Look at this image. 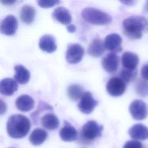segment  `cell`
Returning <instances> with one entry per match:
<instances>
[{
    "instance_id": "obj_8",
    "label": "cell",
    "mask_w": 148,
    "mask_h": 148,
    "mask_svg": "<svg viewBox=\"0 0 148 148\" xmlns=\"http://www.w3.org/2000/svg\"><path fill=\"white\" fill-rule=\"evenodd\" d=\"M84 53V49L80 45L77 43L71 44L67 48L66 60L69 64H77L82 60Z\"/></svg>"
},
{
    "instance_id": "obj_13",
    "label": "cell",
    "mask_w": 148,
    "mask_h": 148,
    "mask_svg": "<svg viewBox=\"0 0 148 148\" xmlns=\"http://www.w3.org/2000/svg\"><path fill=\"white\" fill-rule=\"evenodd\" d=\"M18 88V84L16 80L12 78H5L0 83V92L6 96L13 95Z\"/></svg>"
},
{
    "instance_id": "obj_7",
    "label": "cell",
    "mask_w": 148,
    "mask_h": 148,
    "mask_svg": "<svg viewBox=\"0 0 148 148\" xmlns=\"http://www.w3.org/2000/svg\"><path fill=\"white\" fill-rule=\"evenodd\" d=\"M98 105V101L95 100L92 94L89 91L84 92L78 103V108L80 111L84 114L91 113Z\"/></svg>"
},
{
    "instance_id": "obj_26",
    "label": "cell",
    "mask_w": 148,
    "mask_h": 148,
    "mask_svg": "<svg viewBox=\"0 0 148 148\" xmlns=\"http://www.w3.org/2000/svg\"><path fill=\"white\" fill-rule=\"evenodd\" d=\"M137 75V70H132L123 68L120 72V77L123 79L125 82L130 83L133 81Z\"/></svg>"
},
{
    "instance_id": "obj_33",
    "label": "cell",
    "mask_w": 148,
    "mask_h": 148,
    "mask_svg": "<svg viewBox=\"0 0 148 148\" xmlns=\"http://www.w3.org/2000/svg\"><path fill=\"white\" fill-rule=\"evenodd\" d=\"M146 8L148 10V0H147V1H146Z\"/></svg>"
},
{
    "instance_id": "obj_23",
    "label": "cell",
    "mask_w": 148,
    "mask_h": 148,
    "mask_svg": "<svg viewBox=\"0 0 148 148\" xmlns=\"http://www.w3.org/2000/svg\"><path fill=\"white\" fill-rule=\"evenodd\" d=\"M35 10L30 5H24L20 11V18L26 24H31L35 18Z\"/></svg>"
},
{
    "instance_id": "obj_12",
    "label": "cell",
    "mask_w": 148,
    "mask_h": 148,
    "mask_svg": "<svg viewBox=\"0 0 148 148\" xmlns=\"http://www.w3.org/2000/svg\"><path fill=\"white\" fill-rule=\"evenodd\" d=\"M130 136L136 140H146L148 139V128L142 124H136L128 130Z\"/></svg>"
},
{
    "instance_id": "obj_18",
    "label": "cell",
    "mask_w": 148,
    "mask_h": 148,
    "mask_svg": "<svg viewBox=\"0 0 148 148\" xmlns=\"http://www.w3.org/2000/svg\"><path fill=\"white\" fill-rule=\"evenodd\" d=\"M53 17L59 23L67 25L72 21V16L69 10L64 7L57 8L52 14Z\"/></svg>"
},
{
    "instance_id": "obj_10",
    "label": "cell",
    "mask_w": 148,
    "mask_h": 148,
    "mask_svg": "<svg viewBox=\"0 0 148 148\" xmlns=\"http://www.w3.org/2000/svg\"><path fill=\"white\" fill-rule=\"evenodd\" d=\"M122 38L117 34L113 33L107 35L104 40V46L106 50L111 52L117 53L122 51Z\"/></svg>"
},
{
    "instance_id": "obj_9",
    "label": "cell",
    "mask_w": 148,
    "mask_h": 148,
    "mask_svg": "<svg viewBox=\"0 0 148 148\" xmlns=\"http://www.w3.org/2000/svg\"><path fill=\"white\" fill-rule=\"evenodd\" d=\"M101 64L106 72L109 73H113L116 72L118 69L119 57L116 53L110 52L102 58Z\"/></svg>"
},
{
    "instance_id": "obj_21",
    "label": "cell",
    "mask_w": 148,
    "mask_h": 148,
    "mask_svg": "<svg viewBox=\"0 0 148 148\" xmlns=\"http://www.w3.org/2000/svg\"><path fill=\"white\" fill-rule=\"evenodd\" d=\"M48 134L45 130L40 128H35L31 133L29 138V142L34 146L42 144L47 139Z\"/></svg>"
},
{
    "instance_id": "obj_19",
    "label": "cell",
    "mask_w": 148,
    "mask_h": 148,
    "mask_svg": "<svg viewBox=\"0 0 148 148\" xmlns=\"http://www.w3.org/2000/svg\"><path fill=\"white\" fill-rule=\"evenodd\" d=\"M105 49L104 43H103L102 40L99 38H95L89 45L87 53L92 57H98L103 54Z\"/></svg>"
},
{
    "instance_id": "obj_32",
    "label": "cell",
    "mask_w": 148,
    "mask_h": 148,
    "mask_svg": "<svg viewBox=\"0 0 148 148\" xmlns=\"http://www.w3.org/2000/svg\"><path fill=\"white\" fill-rule=\"evenodd\" d=\"M67 30L69 32L73 33L76 31V27L73 24H69L66 27Z\"/></svg>"
},
{
    "instance_id": "obj_27",
    "label": "cell",
    "mask_w": 148,
    "mask_h": 148,
    "mask_svg": "<svg viewBox=\"0 0 148 148\" xmlns=\"http://www.w3.org/2000/svg\"><path fill=\"white\" fill-rule=\"evenodd\" d=\"M38 5L42 8H51L60 2V0H36Z\"/></svg>"
},
{
    "instance_id": "obj_29",
    "label": "cell",
    "mask_w": 148,
    "mask_h": 148,
    "mask_svg": "<svg viewBox=\"0 0 148 148\" xmlns=\"http://www.w3.org/2000/svg\"><path fill=\"white\" fill-rule=\"evenodd\" d=\"M141 76L143 79L148 81V64L143 66L141 69Z\"/></svg>"
},
{
    "instance_id": "obj_24",
    "label": "cell",
    "mask_w": 148,
    "mask_h": 148,
    "mask_svg": "<svg viewBox=\"0 0 148 148\" xmlns=\"http://www.w3.org/2000/svg\"><path fill=\"white\" fill-rule=\"evenodd\" d=\"M83 93V87L79 84H71L67 89V94L72 101H77L79 99H80Z\"/></svg>"
},
{
    "instance_id": "obj_30",
    "label": "cell",
    "mask_w": 148,
    "mask_h": 148,
    "mask_svg": "<svg viewBox=\"0 0 148 148\" xmlns=\"http://www.w3.org/2000/svg\"><path fill=\"white\" fill-rule=\"evenodd\" d=\"M119 1L120 2H121L123 4L128 6L134 5L137 2V0H119Z\"/></svg>"
},
{
    "instance_id": "obj_22",
    "label": "cell",
    "mask_w": 148,
    "mask_h": 148,
    "mask_svg": "<svg viewBox=\"0 0 148 148\" xmlns=\"http://www.w3.org/2000/svg\"><path fill=\"white\" fill-rule=\"evenodd\" d=\"M42 126L47 130H53L57 129L60 124L58 117L53 113H46L41 118Z\"/></svg>"
},
{
    "instance_id": "obj_16",
    "label": "cell",
    "mask_w": 148,
    "mask_h": 148,
    "mask_svg": "<svg viewBox=\"0 0 148 148\" xmlns=\"http://www.w3.org/2000/svg\"><path fill=\"white\" fill-rule=\"evenodd\" d=\"M39 46L42 50L49 53H51L57 49L55 38L50 35L42 36L39 40Z\"/></svg>"
},
{
    "instance_id": "obj_28",
    "label": "cell",
    "mask_w": 148,
    "mask_h": 148,
    "mask_svg": "<svg viewBox=\"0 0 148 148\" xmlns=\"http://www.w3.org/2000/svg\"><path fill=\"white\" fill-rule=\"evenodd\" d=\"M123 148H143V145L136 140H128L123 146Z\"/></svg>"
},
{
    "instance_id": "obj_15",
    "label": "cell",
    "mask_w": 148,
    "mask_h": 148,
    "mask_svg": "<svg viewBox=\"0 0 148 148\" xmlns=\"http://www.w3.org/2000/svg\"><path fill=\"white\" fill-rule=\"evenodd\" d=\"M16 108L21 112H28L34 108L35 101L28 95L24 94L19 96L15 102Z\"/></svg>"
},
{
    "instance_id": "obj_34",
    "label": "cell",
    "mask_w": 148,
    "mask_h": 148,
    "mask_svg": "<svg viewBox=\"0 0 148 148\" xmlns=\"http://www.w3.org/2000/svg\"><path fill=\"white\" fill-rule=\"evenodd\" d=\"M10 148H14V147H10Z\"/></svg>"
},
{
    "instance_id": "obj_25",
    "label": "cell",
    "mask_w": 148,
    "mask_h": 148,
    "mask_svg": "<svg viewBox=\"0 0 148 148\" xmlns=\"http://www.w3.org/2000/svg\"><path fill=\"white\" fill-rule=\"evenodd\" d=\"M135 90L136 94L142 97L148 95V81L138 79L135 83Z\"/></svg>"
},
{
    "instance_id": "obj_11",
    "label": "cell",
    "mask_w": 148,
    "mask_h": 148,
    "mask_svg": "<svg viewBox=\"0 0 148 148\" xmlns=\"http://www.w3.org/2000/svg\"><path fill=\"white\" fill-rule=\"evenodd\" d=\"M18 27L17 20L13 15H8L4 18L1 23V32L2 34L11 36L15 34Z\"/></svg>"
},
{
    "instance_id": "obj_1",
    "label": "cell",
    "mask_w": 148,
    "mask_h": 148,
    "mask_svg": "<svg viewBox=\"0 0 148 148\" xmlns=\"http://www.w3.org/2000/svg\"><path fill=\"white\" fill-rule=\"evenodd\" d=\"M31 128V122L24 115L17 114L9 117L6 124L7 132L14 139L25 137Z\"/></svg>"
},
{
    "instance_id": "obj_6",
    "label": "cell",
    "mask_w": 148,
    "mask_h": 148,
    "mask_svg": "<svg viewBox=\"0 0 148 148\" xmlns=\"http://www.w3.org/2000/svg\"><path fill=\"white\" fill-rule=\"evenodd\" d=\"M129 111L132 117L136 120L145 119L148 114L146 103L140 99L133 101L129 106Z\"/></svg>"
},
{
    "instance_id": "obj_17",
    "label": "cell",
    "mask_w": 148,
    "mask_h": 148,
    "mask_svg": "<svg viewBox=\"0 0 148 148\" xmlns=\"http://www.w3.org/2000/svg\"><path fill=\"white\" fill-rule=\"evenodd\" d=\"M121 63L123 68L135 70L139 63V57L134 53L126 51L121 56Z\"/></svg>"
},
{
    "instance_id": "obj_4",
    "label": "cell",
    "mask_w": 148,
    "mask_h": 148,
    "mask_svg": "<svg viewBox=\"0 0 148 148\" xmlns=\"http://www.w3.org/2000/svg\"><path fill=\"white\" fill-rule=\"evenodd\" d=\"M103 126L94 120H90L82 127L81 136L86 140L92 141L102 135Z\"/></svg>"
},
{
    "instance_id": "obj_2",
    "label": "cell",
    "mask_w": 148,
    "mask_h": 148,
    "mask_svg": "<svg viewBox=\"0 0 148 148\" xmlns=\"http://www.w3.org/2000/svg\"><path fill=\"white\" fill-rule=\"evenodd\" d=\"M146 20L140 16H130L123 21L124 34L131 39L142 38L143 31L146 26Z\"/></svg>"
},
{
    "instance_id": "obj_20",
    "label": "cell",
    "mask_w": 148,
    "mask_h": 148,
    "mask_svg": "<svg viewBox=\"0 0 148 148\" xmlns=\"http://www.w3.org/2000/svg\"><path fill=\"white\" fill-rule=\"evenodd\" d=\"M14 78L16 81L21 84H26L28 82L30 78L29 71L21 65H17L14 68Z\"/></svg>"
},
{
    "instance_id": "obj_14",
    "label": "cell",
    "mask_w": 148,
    "mask_h": 148,
    "mask_svg": "<svg viewBox=\"0 0 148 148\" xmlns=\"http://www.w3.org/2000/svg\"><path fill=\"white\" fill-rule=\"evenodd\" d=\"M61 139L65 142H72L76 139L77 132L74 127L66 121H64V127L59 132Z\"/></svg>"
},
{
    "instance_id": "obj_3",
    "label": "cell",
    "mask_w": 148,
    "mask_h": 148,
    "mask_svg": "<svg viewBox=\"0 0 148 148\" xmlns=\"http://www.w3.org/2000/svg\"><path fill=\"white\" fill-rule=\"evenodd\" d=\"M82 17L86 22L95 25H106L112 21L110 15L92 8L84 9L82 12Z\"/></svg>"
},
{
    "instance_id": "obj_5",
    "label": "cell",
    "mask_w": 148,
    "mask_h": 148,
    "mask_svg": "<svg viewBox=\"0 0 148 148\" xmlns=\"http://www.w3.org/2000/svg\"><path fill=\"white\" fill-rule=\"evenodd\" d=\"M126 82L120 77H111L106 84L108 92L113 97H119L123 95L126 90Z\"/></svg>"
},
{
    "instance_id": "obj_31",
    "label": "cell",
    "mask_w": 148,
    "mask_h": 148,
    "mask_svg": "<svg viewBox=\"0 0 148 148\" xmlns=\"http://www.w3.org/2000/svg\"><path fill=\"white\" fill-rule=\"evenodd\" d=\"M17 0H1V3L4 5H11L14 4Z\"/></svg>"
}]
</instances>
